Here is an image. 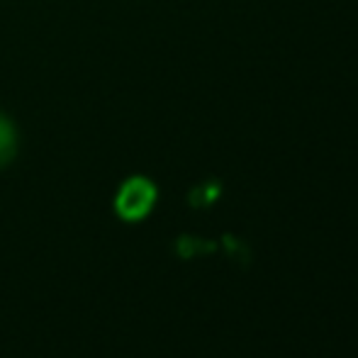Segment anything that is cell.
<instances>
[{"label": "cell", "instance_id": "obj_1", "mask_svg": "<svg viewBox=\"0 0 358 358\" xmlns=\"http://www.w3.org/2000/svg\"><path fill=\"white\" fill-rule=\"evenodd\" d=\"M156 200V188L154 183H149L146 178H132L122 185L117 195V213L124 220L134 222V220H142L146 217V213L151 210Z\"/></svg>", "mask_w": 358, "mask_h": 358}, {"label": "cell", "instance_id": "obj_2", "mask_svg": "<svg viewBox=\"0 0 358 358\" xmlns=\"http://www.w3.org/2000/svg\"><path fill=\"white\" fill-rule=\"evenodd\" d=\"M17 149V137H15V127L10 124L8 117L0 115V169L5 164H10Z\"/></svg>", "mask_w": 358, "mask_h": 358}]
</instances>
